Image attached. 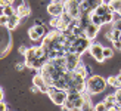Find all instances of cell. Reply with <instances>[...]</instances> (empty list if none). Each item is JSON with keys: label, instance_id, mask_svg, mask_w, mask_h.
Wrapping results in <instances>:
<instances>
[{"label": "cell", "instance_id": "6da1fadb", "mask_svg": "<svg viewBox=\"0 0 121 111\" xmlns=\"http://www.w3.org/2000/svg\"><path fill=\"white\" fill-rule=\"evenodd\" d=\"M106 84H108V82L102 76H96L95 74V76L87 77V92L90 95L102 93L106 89Z\"/></svg>", "mask_w": 121, "mask_h": 111}, {"label": "cell", "instance_id": "7a4b0ae2", "mask_svg": "<svg viewBox=\"0 0 121 111\" xmlns=\"http://www.w3.org/2000/svg\"><path fill=\"white\" fill-rule=\"evenodd\" d=\"M47 95L50 96V99L53 101V104H56V105H59V107H62L66 102V99H68V90L58 89V88H55V86H50L49 88Z\"/></svg>", "mask_w": 121, "mask_h": 111}, {"label": "cell", "instance_id": "3957f363", "mask_svg": "<svg viewBox=\"0 0 121 111\" xmlns=\"http://www.w3.org/2000/svg\"><path fill=\"white\" fill-rule=\"evenodd\" d=\"M92 43L93 42L90 39H87V37H77L75 42L72 43V46H74V49H75V53L83 55L86 51H89V47H90Z\"/></svg>", "mask_w": 121, "mask_h": 111}, {"label": "cell", "instance_id": "277c9868", "mask_svg": "<svg viewBox=\"0 0 121 111\" xmlns=\"http://www.w3.org/2000/svg\"><path fill=\"white\" fill-rule=\"evenodd\" d=\"M104 46L100 45V43H92L90 45V47H89V52H90V55L98 61V62H104L105 61V56H104Z\"/></svg>", "mask_w": 121, "mask_h": 111}, {"label": "cell", "instance_id": "5b68a950", "mask_svg": "<svg viewBox=\"0 0 121 111\" xmlns=\"http://www.w3.org/2000/svg\"><path fill=\"white\" fill-rule=\"evenodd\" d=\"M81 55L78 53H66V70L74 71L77 68V65L81 62Z\"/></svg>", "mask_w": 121, "mask_h": 111}, {"label": "cell", "instance_id": "8992f818", "mask_svg": "<svg viewBox=\"0 0 121 111\" xmlns=\"http://www.w3.org/2000/svg\"><path fill=\"white\" fill-rule=\"evenodd\" d=\"M47 12L52 15V16H60L65 12V3H55V2H50L47 5Z\"/></svg>", "mask_w": 121, "mask_h": 111}, {"label": "cell", "instance_id": "52a82bcc", "mask_svg": "<svg viewBox=\"0 0 121 111\" xmlns=\"http://www.w3.org/2000/svg\"><path fill=\"white\" fill-rule=\"evenodd\" d=\"M33 83H34V86H37V88L40 89L41 93H47V92H49V88H50V86H47V83L44 82V79H43V76L40 74V71H39L37 74H34Z\"/></svg>", "mask_w": 121, "mask_h": 111}, {"label": "cell", "instance_id": "ba28073f", "mask_svg": "<svg viewBox=\"0 0 121 111\" xmlns=\"http://www.w3.org/2000/svg\"><path fill=\"white\" fill-rule=\"evenodd\" d=\"M50 25L53 27V30H59V31H66L68 30V25L64 22V19L60 16H52Z\"/></svg>", "mask_w": 121, "mask_h": 111}, {"label": "cell", "instance_id": "9c48e42d", "mask_svg": "<svg viewBox=\"0 0 121 111\" xmlns=\"http://www.w3.org/2000/svg\"><path fill=\"white\" fill-rule=\"evenodd\" d=\"M16 14L21 18H27L30 14H31V9H30V6L25 2H21L19 5H18V8H16Z\"/></svg>", "mask_w": 121, "mask_h": 111}, {"label": "cell", "instance_id": "30bf717a", "mask_svg": "<svg viewBox=\"0 0 121 111\" xmlns=\"http://www.w3.org/2000/svg\"><path fill=\"white\" fill-rule=\"evenodd\" d=\"M99 28H100V27L95 25V24H90V25L86 28V37L93 42V40L96 39V36H98V33H99Z\"/></svg>", "mask_w": 121, "mask_h": 111}, {"label": "cell", "instance_id": "8fae6325", "mask_svg": "<svg viewBox=\"0 0 121 111\" xmlns=\"http://www.w3.org/2000/svg\"><path fill=\"white\" fill-rule=\"evenodd\" d=\"M22 19V18L19 16V15H13V16H10L9 18V22H8V25H6V28H8L9 30V31H10V30H15L16 27H18V24H19V21Z\"/></svg>", "mask_w": 121, "mask_h": 111}, {"label": "cell", "instance_id": "7c38bea8", "mask_svg": "<svg viewBox=\"0 0 121 111\" xmlns=\"http://www.w3.org/2000/svg\"><path fill=\"white\" fill-rule=\"evenodd\" d=\"M104 102L106 104L108 110H109V108H112V107H115V105H117V96H115V93H112V95H108V96H105Z\"/></svg>", "mask_w": 121, "mask_h": 111}, {"label": "cell", "instance_id": "4fadbf2b", "mask_svg": "<svg viewBox=\"0 0 121 111\" xmlns=\"http://www.w3.org/2000/svg\"><path fill=\"white\" fill-rule=\"evenodd\" d=\"M77 76H80V77H84V79H87V68H86V65H84L83 62H80L77 65V68L74 70Z\"/></svg>", "mask_w": 121, "mask_h": 111}, {"label": "cell", "instance_id": "5bb4252c", "mask_svg": "<svg viewBox=\"0 0 121 111\" xmlns=\"http://www.w3.org/2000/svg\"><path fill=\"white\" fill-rule=\"evenodd\" d=\"M2 9V15H6V16H13V15H16V9L13 8L12 5H9V6H4V8H0Z\"/></svg>", "mask_w": 121, "mask_h": 111}, {"label": "cell", "instance_id": "9a60e30c", "mask_svg": "<svg viewBox=\"0 0 121 111\" xmlns=\"http://www.w3.org/2000/svg\"><path fill=\"white\" fill-rule=\"evenodd\" d=\"M108 12H109V6H108V3H102V5H99L98 8L95 9V14H98L100 16H104L105 14H108Z\"/></svg>", "mask_w": 121, "mask_h": 111}, {"label": "cell", "instance_id": "2e32d148", "mask_svg": "<svg viewBox=\"0 0 121 111\" xmlns=\"http://www.w3.org/2000/svg\"><path fill=\"white\" fill-rule=\"evenodd\" d=\"M28 36H30V39H31L33 42H39V40H43V37H41L37 31H35V30L31 27V28H30L28 30Z\"/></svg>", "mask_w": 121, "mask_h": 111}, {"label": "cell", "instance_id": "e0dca14e", "mask_svg": "<svg viewBox=\"0 0 121 111\" xmlns=\"http://www.w3.org/2000/svg\"><path fill=\"white\" fill-rule=\"evenodd\" d=\"M92 24H95V25H98V27H102V25H104L102 16L98 15V14H95V10L92 12Z\"/></svg>", "mask_w": 121, "mask_h": 111}, {"label": "cell", "instance_id": "ac0fdd59", "mask_svg": "<svg viewBox=\"0 0 121 111\" xmlns=\"http://www.w3.org/2000/svg\"><path fill=\"white\" fill-rule=\"evenodd\" d=\"M115 14H111V12H108V14H105L104 16H102V21H104V24H112L114 21H115Z\"/></svg>", "mask_w": 121, "mask_h": 111}, {"label": "cell", "instance_id": "d6986e66", "mask_svg": "<svg viewBox=\"0 0 121 111\" xmlns=\"http://www.w3.org/2000/svg\"><path fill=\"white\" fill-rule=\"evenodd\" d=\"M106 82H108V84H111V86H114V88H121V84L118 83V79H117V76H109L106 79Z\"/></svg>", "mask_w": 121, "mask_h": 111}, {"label": "cell", "instance_id": "ffe728a7", "mask_svg": "<svg viewBox=\"0 0 121 111\" xmlns=\"http://www.w3.org/2000/svg\"><path fill=\"white\" fill-rule=\"evenodd\" d=\"M104 56H105V59H111L114 56V49L112 47H105L104 49Z\"/></svg>", "mask_w": 121, "mask_h": 111}, {"label": "cell", "instance_id": "44dd1931", "mask_svg": "<svg viewBox=\"0 0 121 111\" xmlns=\"http://www.w3.org/2000/svg\"><path fill=\"white\" fill-rule=\"evenodd\" d=\"M95 111H108V107H106V104L102 101V102H98L95 105Z\"/></svg>", "mask_w": 121, "mask_h": 111}, {"label": "cell", "instance_id": "7402d4cb", "mask_svg": "<svg viewBox=\"0 0 121 111\" xmlns=\"http://www.w3.org/2000/svg\"><path fill=\"white\" fill-rule=\"evenodd\" d=\"M34 30H35V31H37L41 37H44V33H46V30H44V25H43V24H40V25H34L33 27Z\"/></svg>", "mask_w": 121, "mask_h": 111}, {"label": "cell", "instance_id": "603a6c76", "mask_svg": "<svg viewBox=\"0 0 121 111\" xmlns=\"http://www.w3.org/2000/svg\"><path fill=\"white\" fill-rule=\"evenodd\" d=\"M111 33H112V40H111V42H114V40H120V39H121V31H120V30L112 28Z\"/></svg>", "mask_w": 121, "mask_h": 111}, {"label": "cell", "instance_id": "cb8c5ba5", "mask_svg": "<svg viewBox=\"0 0 121 111\" xmlns=\"http://www.w3.org/2000/svg\"><path fill=\"white\" fill-rule=\"evenodd\" d=\"M87 2L90 3V6H92V8H93V10H95V9L98 8L99 5H102V3H104V0H87Z\"/></svg>", "mask_w": 121, "mask_h": 111}, {"label": "cell", "instance_id": "d4e9b609", "mask_svg": "<svg viewBox=\"0 0 121 111\" xmlns=\"http://www.w3.org/2000/svg\"><path fill=\"white\" fill-rule=\"evenodd\" d=\"M8 22H9V16H6V15H2V16H0V24H2L3 27L8 25Z\"/></svg>", "mask_w": 121, "mask_h": 111}, {"label": "cell", "instance_id": "484cf974", "mask_svg": "<svg viewBox=\"0 0 121 111\" xmlns=\"http://www.w3.org/2000/svg\"><path fill=\"white\" fill-rule=\"evenodd\" d=\"M115 96H117V104L121 107V88H118L117 89V92H115Z\"/></svg>", "mask_w": 121, "mask_h": 111}, {"label": "cell", "instance_id": "4316f807", "mask_svg": "<svg viewBox=\"0 0 121 111\" xmlns=\"http://www.w3.org/2000/svg\"><path fill=\"white\" fill-rule=\"evenodd\" d=\"M13 3V0H0V8H4V6H9Z\"/></svg>", "mask_w": 121, "mask_h": 111}, {"label": "cell", "instance_id": "83f0119b", "mask_svg": "<svg viewBox=\"0 0 121 111\" xmlns=\"http://www.w3.org/2000/svg\"><path fill=\"white\" fill-rule=\"evenodd\" d=\"M112 47H115L117 51H121V40H114L112 42Z\"/></svg>", "mask_w": 121, "mask_h": 111}, {"label": "cell", "instance_id": "f1b7e54d", "mask_svg": "<svg viewBox=\"0 0 121 111\" xmlns=\"http://www.w3.org/2000/svg\"><path fill=\"white\" fill-rule=\"evenodd\" d=\"M112 28H115V30H120V31H121V21H114L112 22Z\"/></svg>", "mask_w": 121, "mask_h": 111}, {"label": "cell", "instance_id": "f546056e", "mask_svg": "<svg viewBox=\"0 0 121 111\" xmlns=\"http://www.w3.org/2000/svg\"><path fill=\"white\" fill-rule=\"evenodd\" d=\"M18 51H19V53H21V55H24V56H25V53L28 52V47H27V46H21L19 49H18Z\"/></svg>", "mask_w": 121, "mask_h": 111}, {"label": "cell", "instance_id": "4dcf8cb0", "mask_svg": "<svg viewBox=\"0 0 121 111\" xmlns=\"http://www.w3.org/2000/svg\"><path fill=\"white\" fill-rule=\"evenodd\" d=\"M0 111H8V107H6L4 101H0Z\"/></svg>", "mask_w": 121, "mask_h": 111}, {"label": "cell", "instance_id": "1f68e13d", "mask_svg": "<svg viewBox=\"0 0 121 111\" xmlns=\"http://www.w3.org/2000/svg\"><path fill=\"white\" fill-rule=\"evenodd\" d=\"M24 67H27V65H25V62H24V64H21V62H19V64H16V70H22Z\"/></svg>", "mask_w": 121, "mask_h": 111}, {"label": "cell", "instance_id": "d6a6232c", "mask_svg": "<svg viewBox=\"0 0 121 111\" xmlns=\"http://www.w3.org/2000/svg\"><path fill=\"white\" fill-rule=\"evenodd\" d=\"M106 39H108V40H112V33H111V30L106 33Z\"/></svg>", "mask_w": 121, "mask_h": 111}, {"label": "cell", "instance_id": "836d02e7", "mask_svg": "<svg viewBox=\"0 0 121 111\" xmlns=\"http://www.w3.org/2000/svg\"><path fill=\"white\" fill-rule=\"evenodd\" d=\"M117 79H118V83L121 84V73H120V74H117Z\"/></svg>", "mask_w": 121, "mask_h": 111}, {"label": "cell", "instance_id": "e575fe53", "mask_svg": "<svg viewBox=\"0 0 121 111\" xmlns=\"http://www.w3.org/2000/svg\"><path fill=\"white\" fill-rule=\"evenodd\" d=\"M117 14H118V15H120V16H121V8H120V9H118V12H117Z\"/></svg>", "mask_w": 121, "mask_h": 111}, {"label": "cell", "instance_id": "d590c367", "mask_svg": "<svg viewBox=\"0 0 121 111\" xmlns=\"http://www.w3.org/2000/svg\"><path fill=\"white\" fill-rule=\"evenodd\" d=\"M120 73H121V70H120Z\"/></svg>", "mask_w": 121, "mask_h": 111}, {"label": "cell", "instance_id": "8d00e7d4", "mask_svg": "<svg viewBox=\"0 0 121 111\" xmlns=\"http://www.w3.org/2000/svg\"><path fill=\"white\" fill-rule=\"evenodd\" d=\"M120 40H121V39H120Z\"/></svg>", "mask_w": 121, "mask_h": 111}]
</instances>
